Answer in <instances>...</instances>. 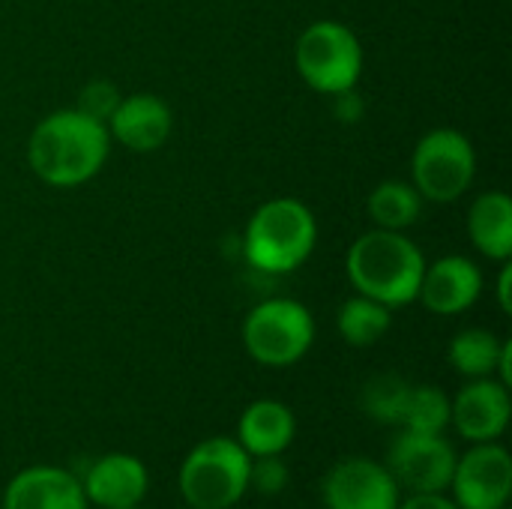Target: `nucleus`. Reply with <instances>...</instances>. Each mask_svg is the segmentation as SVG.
<instances>
[{
  "instance_id": "17",
  "label": "nucleus",
  "mask_w": 512,
  "mask_h": 509,
  "mask_svg": "<svg viewBox=\"0 0 512 509\" xmlns=\"http://www.w3.org/2000/svg\"><path fill=\"white\" fill-rule=\"evenodd\" d=\"M468 234L477 252L492 261H510L512 255V201L507 192L492 189L477 195L468 210Z\"/></svg>"
},
{
  "instance_id": "28",
  "label": "nucleus",
  "mask_w": 512,
  "mask_h": 509,
  "mask_svg": "<svg viewBox=\"0 0 512 509\" xmlns=\"http://www.w3.org/2000/svg\"><path fill=\"white\" fill-rule=\"evenodd\" d=\"M114 509H141V507H114Z\"/></svg>"
},
{
  "instance_id": "20",
  "label": "nucleus",
  "mask_w": 512,
  "mask_h": 509,
  "mask_svg": "<svg viewBox=\"0 0 512 509\" xmlns=\"http://www.w3.org/2000/svg\"><path fill=\"white\" fill-rule=\"evenodd\" d=\"M501 348H504V342L495 333L471 327V330H462V333L453 336V342L447 348V360L468 381H474V378H495V369H498V360H501Z\"/></svg>"
},
{
  "instance_id": "29",
  "label": "nucleus",
  "mask_w": 512,
  "mask_h": 509,
  "mask_svg": "<svg viewBox=\"0 0 512 509\" xmlns=\"http://www.w3.org/2000/svg\"><path fill=\"white\" fill-rule=\"evenodd\" d=\"M507 509H510V507H507Z\"/></svg>"
},
{
  "instance_id": "27",
  "label": "nucleus",
  "mask_w": 512,
  "mask_h": 509,
  "mask_svg": "<svg viewBox=\"0 0 512 509\" xmlns=\"http://www.w3.org/2000/svg\"><path fill=\"white\" fill-rule=\"evenodd\" d=\"M510 264L504 261V270H501V279H498V303H501V309L504 312H510L512 309V300H510Z\"/></svg>"
},
{
  "instance_id": "14",
  "label": "nucleus",
  "mask_w": 512,
  "mask_h": 509,
  "mask_svg": "<svg viewBox=\"0 0 512 509\" xmlns=\"http://www.w3.org/2000/svg\"><path fill=\"white\" fill-rule=\"evenodd\" d=\"M480 291V267L465 255H447L435 264H426L417 300L435 315H462L480 300Z\"/></svg>"
},
{
  "instance_id": "25",
  "label": "nucleus",
  "mask_w": 512,
  "mask_h": 509,
  "mask_svg": "<svg viewBox=\"0 0 512 509\" xmlns=\"http://www.w3.org/2000/svg\"><path fill=\"white\" fill-rule=\"evenodd\" d=\"M396 509H459L447 492H426V495H402Z\"/></svg>"
},
{
  "instance_id": "7",
  "label": "nucleus",
  "mask_w": 512,
  "mask_h": 509,
  "mask_svg": "<svg viewBox=\"0 0 512 509\" xmlns=\"http://www.w3.org/2000/svg\"><path fill=\"white\" fill-rule=\"evenodd\" d=\"M477 174V153L465 132L441 126L426 132L411 156V180L423 201L453 204L459 201Z\"/></svg>"
},
{
  "instance_id": "3",
  "label": "nucleus",
  "mask_w": 512,
  "mask_h": 509,
  "mask_svg": "<svg viewBox=\"0 0 512 509\" xmlns=\"http://www.w3.org/2000/svg\"><path fill=\"white\" fill-rule=\"evenodd\" d=\"M315 240V213L297 198H273L252 213L243 234V252L255 270L282 276L306 264Z\"/></svg>"
},
{
  "instance_id": "22",
  "label": "nucleus",
  "mask_w": 512,
  "mask_h": 509,
  "mask_svg": "<svg viewBox=\"0 0 512 509\" xmlns=\"http://www.w3.org/2000/svg\"><path fill=\"white\" fill-rule=\"evenodd\" d=\"M447 426H450V396L441 387H432V384L411 387V396H408L405 417H402L399 429L441 435Z\"/></svg>"
},
{
  "instance_id": "21",
  "label": "nucleus",
  "mask_w": 512,
  "mask_h": 509,
  "mask_svg": "<svg viewBox=\"0 0 512 509\" xmlns=\"http://www.w3.org/2000/svg\"><path fill=\"white\" fill-rule=\"evenodd\" d=\"M408 396H411V384L393 372H384V375H375L372 381H366V387L360 393V405L375 423L399 429L402 417H405Z\"/></svg>"
},
{
  "instance_id": "26",
  "label": "nucleus",
  "mask_w": 512,
  "mask_h": 509,
  "mask_svg": "<svg viewBox=\"0 0 512 509\" xmlns=\"http://www.w3.org/2000/svg\"><path fill=\"white\" fill-rule=\"evenodd\" d=\"M495 378H498L504 387H512V342H504V348H501V360H498Z\"/></svg>"
},
{
  "instance_id": "4",
  "label": "nucleus",
  "mask_w": 512,
  "mask_h": 509,
  "mask_svg": "<svg viewBox=\"0 0 512 509\" xmlns=\"http://www.w3.org/2000/svg\"><path fill=\"white\" fill-rule=\"evenodd\" d=\"M252 456L225 435L198 441L180 471L177 489L189 509H234L249 492Z\"/></svg>"
},
{
  "instance_id": "24",
  "label": "nucleus",
  "mask_w": 512,
  "mask_h": 509,
  "mask_svg": "<svg viewBox=\"0 0 512 509\" xmlns=\"http://www.w3.org/2000/svg\"><path fill=\"white\" fill-rule=\"evenodd\" d=\"M120 90L111 81H90L81 93H78V111H84L87 117L108 123V117L114 114V108L120 105Z\"/></svg>"
},
{
  "instance_id": "1",
  "label": "nucleus",
  "mask_w": 512,
  "mask_h": 509,
  "mask_svg": "<svg viewBox=\"0 0 512 509\" xmlns=\"http://www.w3.org/2000/svg\"><path fill=\"white\" fill-rule=\"evenodd\" d=\"M108 153V126L78 108H63L42 117L27 141L30 171L54 189H75L93 180Z\"/></svg>"
},
{
  "instance_id": "8",
  "label": "nucleus",
  "mask_w": 512,
  "mask_h": 509,
  "mask_svg": "<svg viewBox=\"0 0 512 509\" xmlns=\"http://www.w3.org/2000/svg\"><path fill=\"white\" fill-rule=\"evenodd\" d=\"M456 447L441 435L399 429L387 450V471L393 474L402 495H426V492H447L456 468Z\"/></svg>"
},
{
  "instance_id": "16",
  "label": "nucleus",
  "mask_w": 512,
  "mask_h": 509,
  "mask_svg": "<svg viewBox=\"0 0 512 509\" xmlns=\"http://www.w3.org/2000/svg\"><path fill=\"white\" fill-rule=\"evenodd\" d=\"M297 438V417L279 399H255L237 420V444L252 456H285Z\"/></svg>"
},
{
  "instance_id": "13",
  "label": "nucleus",
  "mask_w": 512,
  "mask_h": 509,
  "mask_svg": "<svg viewBox=\"0 0 512 509\" xmlns=\"http://www.w3.org/2000/svg\"><path fill=\"white\" fill-rule=\"evenodd\" d=\"M81 480L69 468L30 465L21 468L3 489L0 509H87Z\"/></svg>"
},
{
  "instance_id": "23",
  "label": "nucleus",
  "mask_w": 512,
  "mask_h": 509,
  "mask_svg": "<svg viewBox=\"0 0 512 509\" xmlns=\"http://www.w3.org/2000/svg\"><path fill=\"white\" fill-rule=\"evenodd\" d=\"M291 483V471L282 456H261L252 459L249 468V489L264 495V498H279Z\"/></svg>"
},
{
  "instance_id": "30",
  "label": "nucleus",
  "mask_w": 512,
  "mask_h": 509,
  "mask_svg": "<svg viewBox=\"0 0 512 509\" xmlns=\"http://www.w3.org/2000/svg\"><path fill=\"white\" fill-rule=\"evenodd\" d=\"M186 509H189V507H186Z\"/></svg>"
},
{
  "instance_id": "6",
  "label": "nucleus",
  "mask_w": 512,
  "mask_h": 509,
  "mask_svg": "<svg viewBox=\"0 0 512 509\" xmlns=\"http://www.w3.org/2000/svg\"><path fill=\"white\" fill-rule=\"evenodd\" d=\"M246 354L267 369H288L300 363L315 342L312 312L288 297H273L258 303L243 321Z\"/></svg>"
},
{
  "instance_id": "15",
  "label": "nucleus",
  "mask_w": 512,
  "mask_h": 509,
  "mask_svg": "<svg viewBox=\"0 0 512 509\" xmlns=\"http://www.w3.org/2000/svg\"><path fill=\"white\" fill-rule=\"evenodd\" d=\"M105 126L108 135L123 147L135 153H153L171 138L174 114L165 99L153 93H132L120 99V105L114 108Z\"/></svg>"
},
{
  "instance_id": "5",
  "label": "nucleus",
  "mask_w": 512,
  "mask_h": 509,
  "mask_svg": "<svg viewBox=\"0 0 512 509\" xmlns=\"http://www.w3.org/2000/svg\"><path fill=\"white\" fill-rule=\"evenodd\" d=\"M294 63L315 93L339 96L354 90L363 75V45L348 24L321 18L297 36Z\"/></svg>"
},
{
  "instance_id": "9",
  "label": "nucleus",
  "mask_w": 512,
  "mask_h": 509,
  "mask_svg": "<svg viewBox=\"0 0 512 509\" xmlns=\"http://www.w3.org/2000/svg\"><path fill=\"white\" fill-rule=\"evenodd\" d=\"M447 495L459 509H507L512 498V456L501 441L471 444L453 468Z\"/></svg>"
},
{
  "instance_id": "10",
  "label": "nucleus",
  "mask_w": 512,
  "mask_h": 509,
  "mask_svg": "<svg viewBox=\"0 0 512 509\" xmlns=\"http://www.w3.org/2000/svg\"><path fill=\"white\" fill-rule=\"evenodd\" d=\"M324 509H396L402 489L384 462L348 456L336 462L321 483Z\"/></svg>"
},
{
  "instance_id": "11",
  "label": "nucleus",
  "mask_w": 512,
  "mask_h": 509,
  "mask_svg": "<svg viewBox=\"0 0 512 509\" xmlns=\"http://www.w3.org/2000/svg\"><path fill=\"white\" fill-rule=\"evenodd\" d=\"M510 387L498 378H474L450 399V426L468 444L501 441L510 429Z\"/></svg>"
},
{
  "instance_id": "2",
  "label": "nucleus",
  "mask_w": 512,
  "mask_h": 509,
  "mask_svg": "<svg viewBox=\"0 0 512 509\" xmlns=\"http://www.w3.org/2000/svg\"><path fill=\"white\" fill-rule=\"evenodd\" d=\"M345 270L357 294L390 309H402L420 294L426 258L402 231L375 228L351 243Z\"/></svg>"
},
{
  "instance_id": "18",
  "label": "nucleus",
  "mask_w": 512,
  "mask_h": 509,
  "mask_svg": "<svg viewBox=\"0 0 512 509\" xmlns=\"http://www.w3.org/2000/svg\"><path fill=\"white\" fill-rule=\"evenodd\" d=\"M423 195L417 192L414 183H405V180H384L372 189L369 201H366V210H369V219L375 222V228H384V231H405L411 225L420 222L423 216Z\"/></svg>"
},
{
  "instance_id": "12",
  "label": "nucleus",
  "mask_w": 512,
  "mask_h": 509,
  "mask_svg": "<svg viewBox=\"0 0 512 509\" xmlns=\"http://www.w3.org/2000/svg\"><path fill=\"white\" fill-rule=\"evenodd\" d=\"M81 489L87 504L99 509L141 507L150 492V471L138 456L129 453H105L93 459L81 474Z\"/></svg>"
},
{
  "instance_id": "19",
  "label": "nucleus",
  "mask_w": 512,
  "mask_h": 509,
  "mask_svg": "<svg viewBox=\"0 0 512 509\" xmlns=\"http://www.w3.org/2000/svg\"><path fill=\"white\" fill-rule=\"evenodd\" d=\"M390 327H393V309L363 294L345 300L336 312V330L354 348H369L381 342Z\"/></svg>"
}]
</instances>
